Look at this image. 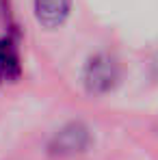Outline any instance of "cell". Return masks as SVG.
<instances>
[{
  "mask_svg": "<svg viewBox=\"0 0 158 160\" xmlns=\"http://www.w3.org/2000/svg\"><path fill=\"white\" fill-rule=\"evenodd\" d=\"M82 82L89 95H106L119 82V65L108 54H93L84 63Z\"/></svg>",
  "mask_w": 158,
  "mask_h": 160,
  "instance_id": "obj_1",
  "label": "cell"
},
{
  "mask_svg": "<svg viewBox=\"0 0 158 160\" xmlns=\"http://www.w3.org/2000/svg\"><path fill=\"white\" fill-rule=\"evenodd\" d=\"M91 145V132L82 121H69L65 123L48 143V149L54 156H76L82 154Z\"/></svg>",
  "mask_w": 158,
  "mask_h": 160,
  "instance_id": "obj_2",
  "label": "cell"
},
{
  "mask_svg": "<svg viewBox=\"0 0 158 160\" xmlns=\"http://www.w3.org/2000/svg\"><path fill=\"white\" fill-rule=\"evenodd\" d=\"M35 18L43 28H59L72 11V0H33Z\"/></svg>",
  "mask_w": 158,
  "mask_h": 160,
  "instance_id": "obj_3",
  "label": "cell"
},
{
  "mask_svg": "<svg viewBox=\"0 0 158 160\" xmlns=\"http://www.w3.org/2000/svg\"><path fill=\"white\" fill-rule=\"evenodd\" d=\"M22 76V63L15 46V37L7 35L0 39V84L15 82Z\"/></svg>",
  "mask_w": 158,
  "mask_h": 160,
  "instance_id": "obj_4",
  "label": "cell"
}]
</instances>
